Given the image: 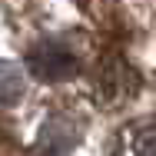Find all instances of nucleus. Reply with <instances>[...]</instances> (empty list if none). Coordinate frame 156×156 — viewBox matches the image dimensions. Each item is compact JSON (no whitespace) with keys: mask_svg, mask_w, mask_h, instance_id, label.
<instances>
[{"mask_svg":"<svg viewBox=\"0 0 156 156\" xmlns=\"http://www.w3.org/2000/svg\"><path fill=\"white\" fill-rule=\"evenodd\" d=\"M27 73L30 80L43 83H60L80 73V53L63 40V37H47L27 53Z\"/></svg>","mask_w":156,"mask_h":156,"instance_id":"obj_1","label":"nucleus"},{"mask_svg":"<svg viewBox=\"0 0 156 156\" xmlns=\"http://www.w3.org/2000/svg\"><path fill=\"white\" fill-rule=\"evenodd\" d=\"M106 156H156V113L126 120L113 133Z\"/></svg>","mask_w":156,"mask_h":156,"instance_id":"obj_2","label":"nucleus"},{"mask_svg":"<svg viewBox=\"0 0 156 156\" xmlns=\"http://www.w3.org/2000/svg\"><path fill=\"white\" fill-rule=\"evenodd\" d=\"M27 80H30L27 66L0 60V110H10L27 96Z\"/></svg>","mask_w":156,"mask_h":156,"instance_id":"obj_3","label":"nucleus"},{"mask_svg":"<svg viewBox=\"0 0 156 156\" xmlns=\"http://www.w3.org/2000/svg\"><path fill=\"white\" fill-rule=\"evenodd\" d=\"M10 146H13V133H10V126H7L3 120H0V156L7 153Z\"/></svg>","mask_w":156,"mask_h":156,"instance_id":"obj_4","label":"nucleus"}]
</instances>
